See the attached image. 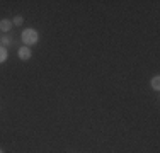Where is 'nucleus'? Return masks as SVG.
Returning <instances> with one entry per match:
<instances>
[{
    "instance_id": "nucleus-1",
    "label": "nucleus",
    "mask_w": 160,
    "mask_h": 153,
    "mask_svg": "<svg viewBox=\"0 0 160 153\" xmlns=\"http://www.w3.org/2000/svg\"><path fill=\"white\" fill-rule=\"evenodd\" d=\"M22 43H24L26 46H31V44H36L38 43V39H39V34H38V31L36 29H26V31H22Z\"/></svg>"
},
{
    "instance_id": "nucleus-2",
    "label": "nucleus",
    "mask_w": 160,
    "mask_h": 153,
    "mask_svg": "<svg viewBox=\"0 0 160 153\" xmlns=\"http://www.w3.org/2000/svg\"><path fill=\"white\" fill-rule=\"evenodd\" d=\"M19 58H21L22 61H28L29 58H31V49H29L28 46H22V48L19 49Z\"/></svg>"
},
{
    "instance_id": "nucleus-3",
    "label": "nucleus",
    "mask_w": 160,
    "mask_h": 153,
    "mask_svg": "<svg viewBox=\"0 0 160 153\" xmlns=\"http://www.w3.org/2000/svg\"><path fill=\"white\" fill-rule=\"evenodd\" d=\"M10 29H12V21H9V19H3V21H0V31H3V32H9Z\"/></svg>"
},
{
    "instance_id": "nucleus-4",
    "label": "nucleus",
    "mask_w": 160,
    "mask_h": 153,
    "mask_svg": "<svg viewBox=\"0 0 160 153\" xmlns=\"http://www.w3.org/2000/svg\"><path fill=\"white\" fill-rule=\"evenodd\" d=\"M152 89L153 90L160 89V76H153V78H152Z\"/></svg>"
},
{
    "instance_id": "nucleus-5",
    "label": "nucleus",
    "mask_w": 160,
    "mask_h": 153,
    "mask_svg": "<svg viewBox=\"0 0 160 153\" xmlns=\"http://www.w3.org/2000/svg\"><path fill=\"white\" fill-rule=\"evenodd\" d=\"M0 43H2V44H5V46H9V44H12L14 41H12V37H9V36H3V37H0Z\"/></svg>"
},
{
    "instance_id": "nucleus-6",
    "label": "nucleus",
    "mask_w": 160,
    "mask_h": 153,
    "mask_svg": "<svg viewBox=\"0 0 160 153\" xmlns=\"http://www.w3.org/2000/svg\"><path fill=\"white\" fill-rule=\"evenodd\" d=\"M5 60H7V49L0 46V63H3Z\"/></svg>"
},
{
    "instance_id": "nucleus-7",
    "label": "nucleus",
    "mask_w": 160,
    "mask_h": 153,
    "mask_svg": "<svg viewBox=\"0 0 160 153\" xmlns=\"http://www.w3.org/2000/svg\"><path fill=\"white\" fill-rule=\"evenodd\" d=\"M22 22H24V19H22L21 15H16V17H14V21H12V24L14 26H22Z\"/></svg>"
},
{
    "instance_id": "nucleus-8",
    "label": "nucleus",
    "mask_w": 160,
    "mask_h": 153,
    "mask_svg": "<svg viewBox=\"0 0 160 153\" xmlns=\"http://www.w3.org/2000/svg\"><path fill=\"white\" fill-rule=\"evenodd\" d=\"M0 153H3V151H2V150H0Z\"/></svg>"
}]
</instances>
